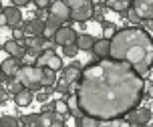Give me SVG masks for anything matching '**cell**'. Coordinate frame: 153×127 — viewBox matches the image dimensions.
I'll return each instance as SVG.
<instances>
[{"label":"cell","instance_id":"1","mask_svg":"<svg viewBox=\"0 0 153 127\" xmlns=\"http://www.w3.org/2000/svg\"><path fill=\"white\" fill-rule=\"evenodd\" d=\"M145 95V81L129 63L99 59L81 71L76 99L85 115L103 123L119 121L139 107Z\"/></svg>","mask_w":153,"mask_h":127},{"label":"cell","instance_id":"2","mask_svg":"<svg viewBox=\"0 0 153 127\" xmlns=\"http://www.w3.org/2000/svg\"><path fill=\"white\" fill-rule=\"evenodd\" d=\"M109 57L123 63H129L139 75L145 79L153 67V38L147 28L141 26H125L117 28L111 37Z\"/></svg>","mask_w":153,"mask_h":127},{"label":"cell","instance_id":"3","mask_svg":"<svg viewBox=\"0 0 153 127\" xmlns=\"http://www.w3.org/2000/svg\"><path fill=\"white\" fill-rule=\"evenodd\" d=\"M14 79H18L26 89L40 91L42 89V67H36V65H20V69L16 71Z\"/></svg>","mask_w":153,"mask_h":127},{"label":"cell","instance_id":"4","mask_svg":"<svg viewBox=\"0 0 153 127\" xmlns=\"http://www.w3.org/2000/svg\"><path fill=\"white\" fill-rule=\"evenodd\" d=\"M34 65H36V67H51L53 71H62V67H65L61 57L54 55V49H45V51L36 57V63H34Z\"/></svg>","mask_w":153,"mask_h":127},{"label":"cell","instance_id":"5","mask_svg":"<svg viewBox=\"0 0 153 127\" xmlns=\"http://www.w3.org/2000/svg\"><path fill=\"white\" fill-rule=\"evenodd\" d=\"M131 10L141 18V22L153 20V0H131Z\"/></svg>","mask_w":153,"mask_h":127},{"label":"cell","instance_id":"6","mask_svg":"<svg viewBox=\"0 0 153 127\" xmlns=\"http://www.w3.org/2000/svg\"><path fill=\"white\" fill-rule=\"evenodd\" d=\"M151 117H153L151 109H147V107H135L133 111L127 113V123L129 125H147L151 121Z\"/></svg>","mask_w":153,"mask_h":127},{"label":"cell","instance_id":"7","mask_svg":"<svg viewBox=\"0 0 153 127\" xmlns=\"http://www.w3.org/2000/svg\"><path fill=\"white\" fill-rule=\"evenodd\" d=\"M76 30L75 28H71V26H65L62 24L59 30H54V37H53V40H54V45H61V46H65V45H71V43H76Z\"/></svg>","mask_w":153,"mask_h":127},{"label":"cell","instance_id":"8","mask_svg":"<svg viewBox=\"0 0 153 127\" xmlns=\"http://www.w3.org/2000/svg\"><path fill=\"white\" fill-rule=\"evenodd\" d=\"M24 45H26V52L30 55H40L45 51V45H46V38L42 34H36V37H26L24 38Z\"/></svg>","mask_w":153,"mask_h":127},{"label":"cell","instance_id":"9","mask_svg":"<svg viewBox=\"0 0 153 127\" xmlns=\"http://www.w3.org/2000/svg\"><path fill=\"white\" fill-rule=\"evenodd\" d=\"M2 14L6 16V26H10V28H16L18 24L22 22V12H20V8L14 6V4H10V6H4Z\"/></svg>","mask_w":153,"mask_h":127},{"label":"cell","instance_id":"10","mask_svg":"<svg viewBox=\"0 0 153 127\" xmlns=\"http://www.w3.org/2000/svg\"><path fill=\"white\" fill-rule=\"evenodd\" d=\"M48 10H51V14L59 16L62 20H71V6L65 0H53L51 6H48Z\"/></svg>","mask_w":153,"mask_h":127},{"label":"cell","instance_id":"11","mask_svg":"<svg viewBox=\"0 0 153 127\" xmlns=\"http://www.w3.org/2000/svg\"><path fill=\"white\" fill-rule=\"evenodd\" d=\"M2 49H4L10 57H16V59H22L24 55H26V45H24V43H20V40H16V38L6 40Z\"/></svg>","mask_w":153,"mask_h":127},{"label":"cell","instance_id":"12","mask_svg":"<svg viewBox=\"0 0 153 127\" xmlns=\"http://www.w3.org/2000/svg\"><path fill=\"white\" fill-rule=\"evenodd\" d=\"M109 49H111V38L103 37V38H99V40L93 43L91 52L97 57V59H109Z\"/></svg>","mask_w":153,"mask_h":127},{"label":"cell","instance_id":"13","mask_svg":"<svg viewBox=\"0 0 153 127\" xmlns=\"http://www.w3.org/2000/svg\"><path fill=\"white\" fill-rule=\"evenodd\" d=\"M89 18H93V4H91V2H87V4L81 6V8L71 10V20H76V22L85 24Z\"/></svg>","mask_w":153,"mask_h":127},{"label":"cell","instance_id":"14","mask_svg":"<svg viewBox=\"0 0 153 127\" xmlns=\"http://www.w3.org/2000/svg\"><path fill=\"white\" fill-rule=\"evenodd\" d=\"M20 59H16V57H8V59H4L2 63H0V71H2V75L4 77H14L16 71L20 69Z\"/></svg>","mask_w":153,"mask_h":127},{"label":"cell","instance_id":"15","mask_svg":"<svg viewBox=\"0 0 153 127\" xmlns=\"http://www.w3.org/2000/svg\"><path fill=\"white\" fill-rule=\"evenodd\" d=\"M62 24H65V20L59 18V16H54V14L46 16V20H45V38H46V40L53 38L54 37V30H59Z\"/></svg>","mask_w":153,"mask_h":127},{"label":"cell","instance_id":"16","mask_svg":"<svg viewBox=\"0 0 153 127\" xmlns=\"http://www.w3.org/2000/svg\"><path fill=\"white\" fill-rule=\"evenodd\" d=\"M24 32H26V37H36V34L45 37V20L34 16L32 20H28V22L24 24Z\"/></svg>","mask_w":153,"mask_h":127},{"label":"cell","instance_id":"17","mask_svg":"<svg viewBox=\"0 0 153 127\" xmlns=\"http://www.w3.org/2000/svg\"><path fill=\"white\" fill-rule=\"evenodd\" d=\"M34 101V91H30V89H20L18 93L14 95V103L18 105V107H28V105Z\"/></svg>","mask_w":153,"mask_h":127},{"label":"cell","instance_id":"18","mask_svg":"<svg viewBox=\"0 0 153 127\" xmlns=\"http://www.w3.org/2000/svg\"><path fill=\"white\" fill-rule=\"evenodd\" d=\"M20 125H26V127H42L46 125V119L42 117V113H28L20 119Z\"/></svg>","mask_w":153,"mask_h":127},{"label":"cell","instance_id":"19","mask_svg":"<svg viewBox=\"0 0 153 127\" xmlns=\"http://www.w3.org/2000/svg\"><path fill=\"white\" fill-rule=\"evenodd\" d=\"M62 77H65L71 85L79 81V79H81V67H79V63L69 65V67H62Z\"/></svg>","mask_w":153,"mask_h":127},{"label":"cell","instance_id":"20","mask_svg":"<svg viewBox=\"0 0 153 127\" xmlns=\"http://www.w3.org/2000/svg\"><path fill=\"white\" fill-rule=\"evenodd\" d=\"M103 4H105L109 10H115V12L125 14V10H129V8H131V0H105Z\"/></svg>","mask_w":153,"mask_h":127},{"label":"cell","instance_id":"21","mask_svg":"<svg viewBox=\"0 0 153 127\" xmlns=\"http://www.w3.org/2000/svg\"><path fill=\"white\" fill-rule=\"evenodd\" d=\"M93 43H95V38H93L91 34H79V37H76V46H79V51H91Z\"/></svg>","mask_w":153,"mask_h":127},{"label":"cell","instance_id":"22","mask_svg":"<svg viewBox=\"0 0 153 127\" xmlns=\"http://www.w3.org/2000/svg\"><path fill=\"white\" fill-rule=\"evenodd\" d=\"M56 81V71H53L51 67H42V87H54Z\"/></svg>","mask_w":153,"mask_h":127},{"label":"cell","instance_id":"23","mask_svg":"<svg viewBox=\"0 0 153 127\" xmlns=\"http://www.w3.org/2000/svg\"><path fill=\"white\" fill-rule=\"evenodd\" d=\"M69 103H67V99H56L54 101V113L56 115H61V117H67L69 115Z\"/></svg>","mask_w":153,"mask_h":127},{"label":"cell","instance_id":"24","mask_svg":"<svg viewBox=\"0 0 153 127\" xmlns=\"http://www.w3.org/2000/svg\"><path fill=\"white\" fill-rule=\"evenodd\" d=\"M79 125L81 127H99V125H103V121H99L97 117H91V115H83L79 119Z\"/></svg>","mask_w":153,"mask_h":127},{"label":"cell","instance_id":"25","mask_svg":"<svg viewBox=\"0 0 153 127\" xmlns=\"http://www.w3.org/2000/svg\"><path fill=\"white\" fill-rule=\"evenodd\" d=\"M20 119H16L14 115H2L0 117V127H18Z\"/></svg>","mask_w":153,"mask_h":127},{"label":"cell","instance_id":"26","mask_svg":"<svg viewBox=\"0 0 153 127\" xmlns=\"http://www.w3.org/2000/svg\"><path fill=\"white\" fill-rule=\"evenodd\" d=\"M69 89H71V83L67 81L65 77L54 81V91H56V93H62V95H67V93H69Z\"/></svg>","mask_w":153,"mask_h":127},{"label":"cell","instance_id":"27","mask_svg":"<svg viewBox=\"0 0 153 127\" xmlns=\"http://www.w3.org/2000/svg\"><path fill=\"white\" fill-rule=\"evenodd\" d=\"M76 52H79L76 43H71V45H65V46H62V55H65V57H69V59H75Z\"/></svg>","mask_w":153,"mask_h":127},{"label":"cell","instance_id":"28","mask_svg":"<svg viewBox=\"0 0 153 127\" xmlns=\"http://www.w3.org/2000/svg\"><path fill=\"white\" fill-rule=\"evenodd\" d=\"M103 32H105V37L107 38H111L117 32V26H115L113 22H103Z\"/></svg>","mask_w":153,"mask_h":127},{"label":"cell","instance_id":"29","mask_svg":"<svg viewBox=\"0 0 153 127\" xmlns=\"http://www.w3.org/2000/svg\"><path fill=\"white\" fill-rule=\"evenodd\" d=\"M125 16H127V18H129V22H133V24H141V18H139L137 14H135V12H133V10H125Z\"/></svg>","mask_w":153,"mask_h":127},{"label":"cell","instance_id":"30","mask_svg":"<svg viewBox=\"0 0 153 127\" xmlns=\"http://www.w3.org/2000/svg\"><path fill=\"white\" fill-rule=\"evenodd\" d=\"M103 6H93V18L95 20H103Z\"/></svg>","mask_w":153,"mask_h":127},{"label":"cell","instance_id":"31","mask_svg":"<svg viewBox=\"0 0 153 127\" xmlns=\"http://www.w3.org/2000/svg\"><path fill=\"white\" fill-rule=\"evenodd\" d=\"M51 125H53V127H62V125H65V117H61V115H54L53 119H51Z\"/></svg>","mask_w":153,"mask_h":127},{"label":"cell","instance_id":"32","mask_svg":"<svg viewBox=\"0 0 153 127\" xmlns=\"http://www.w3.org/2000/svg\"><path fill=\"white\" fill-rule=\"evenodd\" d=\"M51 2H53V0H32V4H34L36 8H48Z\"/></svg>","mask_w":153,"mask_h":127},{"label":"cell","instance_id":"33","mask_svg":"<svg viewBox=\"0 0 153 127\" xmlns=\"http://www.w3.org/2000/svg\"><path fill=\"white\" fill-rule=\"evenodd\" d=\"M28 2H32V0H12V4H14V6H28Z\"/></svg>","mask_w":153,"mask_h":127},{"label":"cell","instance_id":"34","mask_svg":"<svg viewBox=\"0 0 153 127\" xmlns=\"http://www.w3.org/2000/svg\"><path fill=\"white\" fill-rule=\"evenodd\" d=\"M8 95H10V93H8L6 89H0V103H4V101L8 99Z\"/></svg>","mask_w":153,"mask_h":127},{"label":"cell","instance_id":"35","mask_svg":"<svg viewBox=\"0 0 153 127\" xmlns=\"http://www.w3.org/2000/svg\"><path fill=\"white\" fill-rule=\"evenodd\" d=\"M0 26H6V16L0 12Z\"/></svg>","mask_w":153,"mask_h":127},{"label":"cell","instance_id":"36","mask_svg":"<svg viewBox=\"0 0 153 127\" xmlns=\"http://www.w3.org/2000/svg\"><path fill=\"white\" fill-rule=\"evenodd\" d=\"M145 24H147V28H151V30H153V20H147Z\"/></svg>","mask_w":153,"mask_h":127},{"label":"cell","instance_id":"37","mask_svg":"<svg viewBox=\"0 0 153 127\" xmlns=\"http://www.w3.org/2000/svg\"><path fill=\"white\" fill-rule=\"evenodd\" d=\"M149 97H153V87H151V89H149Z\"/></svg>","mask_w":153,"mask_h":127},{"label":"cell","instance_id":"38","mask_svg":"<svg viewBox=\"0 0 153 127\" xmlns=\"http://www.w3.org/2000/svg\"><path fill=\"white\" fill-rule=\"evenodd\" d=\"M2 10H4V6H2V2H0V12H2Z\"/></svg>","mask_w":153,"mask_h":127},{"label":"cell","instance_id":"39","mask_svg":"<svg viewBox=\"0 0 153 127\" xmlns=\"http://www.w3.org/2000/svg\"><path fill=\"white\" fill-rule=\"evenodd\" d=\"M2 79H4V75H2V71H0V81H2Z\"/></svg>","mask_w":153,"mask_h":127}]
</instances>
